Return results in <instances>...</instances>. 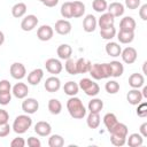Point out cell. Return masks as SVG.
Wrapping results in <instances>:
<instances>
[{"label": "cell", "mask_w": 147, "mask_h": 147, "mask_svg": "<svg viewBox=\"0 0 147 147\" xmlns=\"http://www.w3.org/2000/svg\"><path fill=\"white\" fill-rule=\"evenodd\" d=\"M67 109L70 116L75 119H82L86 115V108L84 107L82 100L76 95L70 96V99L67 101Z\"/></svg>", "instance_id": "cell-1"}, {"label": "cell", "mask_w": 147, "mask_h": 147, "mask_svg": "<svg viewBox=\"0 0 147 147\" xmlns=\"http://www.w3.org/2000/svg\"><path fill=\"white\" fill-rule=\"evenodd\" d=\"M90 75L92 76L93 79L100 80V79H106L111 76V70L109 63H94L91 64V68L88 70Z\"/></svg>", "instance_id": "cell-2"}, {"label": "cell", "mask_w": 147, "mask_h": 147, "mask_svg": "<svg viewBox=\"0 0 147 147\" xmlns=\"http://www.w3.org/2000/svg\"><path fill=\"white\" fill-rule=\"evenodd\" d=\"M32 125V118L29 116V114H23V115H18L14 122H13V131L17 134H23L25 133Z\"/></svg>", "instance_id": "cell-3"}, {"label": "cell", "mask_w": 147, "mask_h": 147, "mask_svg": "<svg viewBox=\"0 0 147 147\" xmlns=\"http://www.w3.org/2000/svg\"><path fill=\"white\" fill-rule=\"evenodd\" d=\"M79 88L83 90V92H85L86 95L88 96H95L99 94L100 92V87L98 85V83L93 82L92 79L90 78H82L79 80V84H78Z\"/></svg>", "instance_id": "cell-4"}, {"label": "cell", "mask_w": 147, "mask_h": 147, "mask_svg": "<svg viewBox=\"0 0 147 147\" xmlns=\"http://www.w3.org/2000/svg\"><path fill=\"white\" fill-rule=\"evenodd\" d=\"M9 72H10V76L17 80H21L26 76V69L24 64L20 62H14L9 68Z\"/></svg>", "instance_id": "cell-5"}, {"label": "cell", "mask_w": 147, "mask_h": 147, "mask_svg": "<svg viewBox=\"0 0 147 147\" xmlns=\"http://www.w3.org/2000/svg\"><path fill=\"white\" fill-rule=\"evenodd\" d=\"M45 67H46V70H47L49 74L55 75V76L59 75V74L62 71V69H63V65H62L61 61L57 60V59H53V57L46 60Z\"/></svg>", "instance_id": "cell-6"}, {"label": "cell", "mask_w": 147, "mask_h": 147, "mask_svg": "<svg viewBox=\"0 0 147 147\" xmlns=\"http://www.w3.org/2000/svg\"><path fill=\"white\" fill-rule=\"evenodd\" d=\"M53 34H54V29L51 25H47V24H44V25L39 26L38 30H37V37L41 41L51 40L53 38Z\"/></svg>", "instance_id": "cell-7"}, {"label": "cell", "mask_w": 147, "mask_h": 147, "mask_svg": "<svg viewBox=\"0 0 147 147\" xmlns=\"http://www.w3.org/2000/svg\"><path fill=\"white\" fill-rule=\"evenodd\" d=\"M38 17L36 16V15H33V14H30V15H26L23 20H22V22H21V29L23 30V31H32L36 26H37V24H38Z\"/></svg>", "instance_id": "cell-8"}, {"label": "cell", "mask_w": 147, "mask_h": 147, "mask_svg": "<svg viewBox=\"0 0 147 147\" xmlns=\"http://www.w3.org/2000/svg\"><path fill=\"white\" fill-rule=\"evenodd\" d=\"M39 109V102L34 98H26L22 102V110L25 114H34Z\"/></svg>", "instance_id": "cell-9"}, {"label": "cell", "mask_w": 147, "mask_h": 147, "mask_svg": "<svg viewBox=\"0 0 147 147\" xmlns=\"http://www.w3.org/2000/svg\"><path fill=\"white\" fill-rule=\"evenodd\" d=\"M121 56H122L123 62H125L126 64H132V63L136 62L137 56H138V54H137V49L133 48V47H130V46H129V47L124 48V49L121 52Z\"/></svg>", "instance_id": "cell-10"}, {"label": "cell", "mask_w": 147, "mask_h": 147, "mask_svg": "<svg viewBox=\"0 0 147 147\" xmlns=\"http://www.w3.org/2000/svg\"><path fill=\"white\" fill-rule=\"evenodd\" d=\"M55 32L61 34V36H65L69 34L71 32V23L68 20H57L55 22Z\"/></svg>", "instance_id": "cell-11"}, {"label": "cell", "mask_w": 147, "mask_h": 147, "mask_svg": "<svg viewBox=\"0 0 147 147\" xmlns=\"http://www.w3.org/2000/svg\"><path fill=\"white\" fill-rule=\"evenodd\" d=\"M44 87L47 92L49 93H54V92H57L61 87V80L56 77V76H52V77H48L46 80H45V84H44Z\"/></svg>", "instance_id": "cell-12"}, {"label": "cell", "mask_w": 147, "mask_h": 147, "mask_svg": "<svg viewBox=\"0 0 147 147\" xmlns=\"http://www.w3.org/2000/svg\"><path fill=\"white\" fill-rule=\"evenodd\" d=\"M34 132L40 137H47L52 132V126H51V124L48 122L39 121L34 125Z\"/></svg>", "instance_id": "cell-13"}, {"label": "cell", "mask_w": 147, "mask_h": 147, "mask_svg": "<svg viewBox=\"0 0 147 147\" xmlns=\"http://www.w3.org/2000/svg\"><path fill=\"white\" fill-rule=\"evenodd\" d=\"M11 92H13L15 98H17V99H25L28 96V93H29V87L24 83H16L13 86Z\"/></svg>", "instance_id": "cell-14"}, {"label": "cell", "mask_w": 147, "mask_h": 147, "mask_svg": "<svg viewBox=\"0 0 147 147\" xmlns=\"http://www.w3.org/2000/svg\"><path fill=\"white\" fill-rule=\"evenodd\" d=\"M96 25H98V20L92 14L86 15L85 18L83 20V29H84L85 32H88V33L90 32H93L95 30Z\"/></svg>", "instance_id": "cell-15"}, {"label": "cell", "mask_w": 147, "mask_h": 147, "mask_svg": "<svg viewBox=\"0 0 147 147\" xmlns=\"http://www.w3.org/2000/svg\"><path fill=\"white\" fill-rule=\"evenodd\" d=\"M142 99H144V96H142L141 92L139 91V88H132V90H130V91L127 92V94H126V100H127L129 103L132 105V106L139 105V103L142 101Z\"/></svg>", "instance_id": "cell-16"}, {"label": "cell", "mask_w": 147, "mask_h": 147, "mask_svg": "<svg viewBox=\"0 0 147 147\" xmlns=\"http://www.w3.org/2000/svg\"><path fill=\"white\" fill-rule=\"evenodd\" d=\"M42 77H44V70H42V69H40V68L33 69V70L28 75V83H29L30 85L36 86V85H38V84L41 82Z\"/></svg>", "instance_id": "cell-17"}, {"label": "cell", "mask_w": 147, "mask_h": 147, "mask_svg": "<svg viewBox=\"0 0 147 147\" xmlns=\"http://www.w3.org/2000/svg\"><path fill=\"white\" fill-rule=\"evenodd\" d=\"M136 26H137V23H136L134 18L131 16H125L119 22V30H123V31H133L134 32Z\"/></svg>", "instance_id": "cell-18"}, {"label": "cell", "mask_w": 147, "mask_h": 147, "mask_svg": "<svg viewBox=\"0 0 147 147\" xmlns=\"http://www.w3.org/2000/svg\"><path fill=\"white\" fill-rule=\"evenodd\" d=\"M115 23V17L109 14L108 11L107 13H103L99 20H98V24L100 26V29H105V28H108V26H113Z\"/></svg>", "instance_id": "cell-19"}, {"label": "cell", "mask_w": 147, "mask_h": 147, "mask_svg": "<svg viewBox=\"0 0 147 147\" xmlns=\"http://www.w3.org/2000/svg\"><path fill=\"white\" fill-rule=\"evenodd\" d=\"M107 10H108V13L111 14L114 17H119V16H122V15L124 14V10H125V9H124V5H123V3L115 1V2H111V3L107 7Z\"/></svg>", "instance_id": "cell-20"}, {"label": "cell", "mask_w": 147, "mask_h": 147, "mask_svg": "<svg viewBox=\"0 0 147 147\" xmlns=\"http://www.w3.org/2000/svg\"><path fill=\"white\" fill-rule=\"evenodd\" d=\"M56 54H57L59 59H61V60H68L72 55V48L68 44H62V45H60L57 47Z\"/></svg>", "instance_id": "cell-21"}, {"label": "cell", "mask_w": 147, "mask_h": 147, "mask_svg": "<svg viewBox=\"0 0 147 147\" xmlns=\"http://www.w3.org/2000/svg\"><path fill=\"white\" fill-rule=\"evenodd\" d=\"M144 84H145V78L141 74L134 72L129 77V85L132 88H140L144 86Z\"/></svg>", "instance_id": "cell-22"}, {"label": "cell", "mask_w": 147, "mask_h": 147, "mask_svg": "<svg viewBox=\"0 0 147 147\" xmlns=\"http://www.w3.org/2000/svg\"><path fill=\"white\" fill-rule=\"evenodd\" d=\"M108 132H109L110 134H114V136H118V137L126 138V137H127L129 129H127V126H126L124 123H119V122H117L116 125H115L114 127H111Z\"/></svg>", "instance_id": "cell-23"}, {"label": "cell", "mask_w": 147, "mask_h": 147, "mask_svg": "<svg viewBox=\"0 0 147 147\" xmlns=\"http://www.w3.org/2000/svg\"><path fill=\"white\" fill-rule=\"evenodd\" d=\"M121 52H122V48H121V46L117 42H115V41L107 42V45H106V53L109 56L117 57V56L121 55Z\"/></svg>", "instance_id": "cell-24"}, {"label": "cell", "mask_w": 147, "mask_h": 147, "mask_svg": "<svg viewBox=\"0 0 147 147\" xmlns=\"http://www.w3.org/2000/svg\"><path fill=\"white\" fill-rule=\"evenodd\" d=\"M91 62L87 59L84 57H79L76 61V68H77V74H86L88 72L90 68H91Z\"/></svg>", "instance_id": "cell-25"}, {"label": "cell", "mask_w": 147, "mask_h": 147, "mask_svg": "<svg viewBox=\"0 0 147 147\" xmlns=\"http://www.w3.org/2000/svg\"><path fill=\"white\" fill-rule=\"evenodd\" d=\"M26 9L28 8H26V5L24 2H17L11 7V15L16 18L23 17L26 13Z\"/></svg>", "instance_id": "cell-26"}, {"label": "cell", "mask_w": 147, "mask_h": 147, "mask_svg": "<svg viewBox=\"0 0 147 147\" xmlns=\"http://www.w3.org/2000/svg\"><path fill=\"white\" fill-rule=\"evenodd\" d=\"M117 39L121 44H130L134 39V32L133 31H123L119 30L117 33Z\"/></svg>", "instance_id": "cell-27"}, {"label": "cell", "mask_w": 147, "mask_h": 147, "mask_svg": "<svg viewBox=\"0 0 147 147\" xmlns=\"http://www.w3.org/2000/svg\"><path fill=\"white\" fill-rule=\"evenodd\" d=\"M126 144L130 147H140L144 144V137L140 133H132V134L129 136V138L126 140Z\"/></svg>", "instance_id": "cell-28"}, {"label": "cell", "mask_w": 147, "mask_h": 147, "mask_svg": "<svg viewBox=\"0 0 147 147\" xmlns=\"http://www.w3.org/2000/svg\"><path fill=\"white\" fill-rule=\"evenodd\" d=\"M109 65H110V70H111V77L117 78V77H121L123 75L124 67H123V64L119 61H116V60L115 61H111L109 63Z\"/></svg>", "instance_id": "cell-29"}, {"label": "cell", "mask_w": 147, "mask_h": 147, "mask_svg": "<svg viewBox=\"0 0 147 147\" xmlns=\"http://www.w3.org/2000/svg\"><path fill=\"white\" fill-rule=\"evenodd\" d=\"M63 91H64V93H65L67 95H69V96H75V95L78 93V91H79V86H78L77 83H75V82H72V80H69V82H67V83L64 84Z\"/></svg>", "instance_id": "cell-30"}, {"label": "cell", "mask_w": 147, "mask_h": 147, "mask_svg": "<svg viewBox=\"0 0 147 147\" xmlns=\"http://www.w3.org/2000/svg\"><path fill=\"white\" fill-rule=\"evenodd\" d=\"M72 3V17H82L85 13V5L82 1H71Z\"/></svg>", "instance_id": "cell-31"}, {"label": "cell", "mask_w": 147, "mask_h": 147, "mask_svg": "<svg viewBox=\"0 0 147 147\" xmlns=\"http://www.w3.org/2000/svg\"><path fill=\"white\" fill-rule=\"evenodd\" d=\"M87 126L90 129H96L100 125V115L99 113H90L86 118Z\"/></svg>", "instance_id": "cell-32"}, {"label": "cell", "mask_w": 147, "mask_h": 147, "mask_svg": "<svg viewBox=\"0 0 147 147\" xmlns=\"http://www.w3.org/2000/svg\"><path fill=\"white\" fill-rule=\"evenodd\" d=\"M48 110L52 115H59L62 111V103L57 99H51L48 101Z\"/></svg>", "instance_id": "cell-33"}, {"label": "cell", "mask_w": 147, "mask_h": 147, "mask_svg": "<svg viewBox=\"0 0 147 147\" xmlns=\"http://www.w3.org/2000/svg\"><path fill=\"white\" fill-rule=\"evenodd\" d=\"M87 108H88L90 113H100L102 110V108H103V101L101 99L94 98L88 102Z\"/></svg>", "instance_id": "cell-34"}, {"label": "cell", "mask_w": 147, "mask_h": 147, "mask_svg": "<svg viewBox=\"0 0 147 147\" xmlns=\"http://www.w3.org/2000/svg\"><path fill=\"white\" fill-rule=\"evenodd\" d=\"M117 122H118V121H117V117H116V115L113 114V113H107V114L103 116V124H105V126L107 127L108 131H109L111 127H114Z\"/></svg>", "instance_id": "cell-35"}, {"label": "cell", "mask_w": 147, "mask_h": 147, "mask_svg": "<svg viewBox=\"0 0 147 147\" xmlns=\"http://www.w3.org/2000/svg\"><path fill=\"white\" fill-rule=\"evenodd\" d=\"M100 36L102 39H106V40H110L113 39L115 36H116V29L115 26H108V28H105V29H100Z\"/></svg>", "instance_id": "cell-36"}, {"label": "cell", "mask_w": 147, "mask_h": 147, "mask_svg": "<svg viewBox=\"0 0 147 147\" xmlns=\"http://www.w3.org/2000/svg\"><path fill=\"white\" fill-rule=\"evenodd\" d=\"M60 13L64 18H72V3L71 1H67L61 6Z\"/></svg>", "instance_id": "cell-37"}, {"label": "cell", "mask_w": 147, "mask_h": 147, "mask_svg": "<svg viewBox=\"0 0 147 147\" xmlns=\"http://www.w3.org/2000/svg\"><path fill=\"white\" fill-rule=\"evenodd\" d=\"M64 145V139L60 134H52L48 139L49 147H62Z\"/></svg>", "instance_id": "cell-38"}, {"label": "cell", "mask_w": 147, "mask_h": 147, "mask_svg": "<svg viewBox=\"0 0 147 147\" xmlns=\"http://www.w3.org/2000/svg\"><path fill=\"white\" fill-rule=\"evenodd\" d=\"M92 7L96 13H105L107 10L108 3L106 0H93Z\"/></svg>", "instance_id": "cell-39"}, {"label": "cell", "mask_w": 147, "mask_h": 147, "mask_svg": "<svg viewBox=\"0 0 147 147\" xmlns=\"http://www.w3.org/2000/svg\"><path fill=\"white\" fill-rule=\"evenodd\" d=\"M105 88H106L107 93H109V94H116L119 91V84L116 80H109V82L106 83Z\"/></svg>", "instance_id": "cell-40"}, {"label": "cell", "mask_w": 147, "mask_h": 147, "mask_svg": "<svg viewBox=\"0 0 147 147\" xmlns=\"http://www.w3.org/2000/svg\"><path fill=\"white\" fill-rule=\"evenodd\" d=\"M64 69L68 74L70 75H77V68H76V61L74 59H68L65 60V64H64Z\"/></svg>", "instance_id": "cell-41"}, {"label": "cell", "mask_w": 147, "mask_h": 147, "mask_svg": "<svg viewBox=\"0 0 147 147\" xmlns=\"http://www.w3.org/2000/svg\"><path fill=\"white\" fill-rule=\"evenodd\" d=\"M110 141L114 146H123L126 144V138H123V137H118V136H114V134H110Z\"/></svg>", "instance_id": "cell-42"}, {"label": "cell", "mask_w": 147, "mask_h": 147, "mask_svg": "<svg viewBox=\"0 0 147 147\" xmlns=\"http://www.w3.org/2000/svg\"><path fill=\"white\" fill-rule=\"evenodd\" d=\"M137 115L141 118H145L147 116V103L146 102H140L139 105H137Z\"/></svg>", "instance_id": "cell-43"}, {"label": "cell", "mask_w": 147, "mask_h": 147, "mask_svg": "<svg viewBox=\"0 0 147 147\" xmlns=\"http://www.w3.org/2000/svg\"><path fill=\"white\" fill-rule=\"evenodd\" d=\"M11 100V92H0V105L7 106Z\"/></svg>", "instance_id": "cell-44"}, {"label": "cell", "mask_w": 147, "mask_h": 147, "mask_svg": "<svg viewBox=\"0 0 147 147\" xmlns=\"http://www.w3.org/2000/svg\"><path fill=\"white\" fill-rule=\"evenodd\" d=\"M10 125L8 123H2L0 124V138H3V137H7L9 133H10Z\"/></svg>", "instance_id": "cell-45"}, {"label": "cell", "mask_w": 147, "mask_h": 147, "mask_svg": "<svg viewBox=\"0 0 147 147\" xmlns=\"http://www.w3.org/2000/svg\"><path fill=\"white\" fill-rule=\"evenodd\" d=\"M26 144V141L21 138V137H17V138H14L11 141H10V146L11 147H24Z\"/></svg>", "instance_id": "cell-46"}, {"label": "cell", "mask_w": 147, "mask_h": 147, "mask_svg": "<svg viewBox=\"0 0 147 147\" xmlns=\"http://www.w3.org/2000/svg\"><path fill=\"white\" fill-rule=\"evenodd\" d=\"M0 92H11V85L9 80L7 79L0 80Z\"/></svg>", "instance_id": "cell-47"}, {"label": "cell", "mask_w": 147, "mask_h": 147, "mask_svg": "<svg viewBox=\"0 0 147 147\" xmlns=\"http://www.w3.org/2000/svg\"><path fill=\"white\" fill-rule=\"evenodd\" d=\"M26 144L29 147H40L41 146V141L36 137H29Z\"/></svg>", "instance_id": "cell-48"}, {"label": "cell", "mask_w": 147, "mask_h": 147, "mask_svg": "<svg viewBox=\"0 0 147 147\" xmlns=\"http://www.w3.org/2000/svg\"><path fill=\"white\" fill-rule=\"evenodd\" d=\"M141 0H125V6L129 9H137L140 6Z\"/></svg>", "instance_id": "cell-49"}, {"label": "cell", "mask_w": 147, "mask_h": 147, "mask_svg": "<svg viewBox=\"0 0 147 147\" xmlns=\"http://www.w3.org/2000/svg\"><path fill=\"white\" fill-rule=\"evenodd\" d=\"M139 16L142 21H147V3L142 5L139 9Z\"/></svg>", "instance_id": "cell-50"}, {"label": "cell", "mask_w": 147, "mask_h": 147, "mask_svg": "<svg viewBox=\"0 0 147 147\" xmlns=\"http://www.w3.org/2000/svg\"><path fill=\"white\" fill-rule=\"evenodd\" d=\"M9 119V114L5 109H0V124L2 123H8Z\"/></svg>", "instance_id": "cell-51"}, {"label": "cell", "mask_w": 147, "mask_h": 147, "mask_svg": "<svg viewBox=\"0 0 147 147\" xmlns=\"http://www.w3.org/2000/svg\"><path fill=\"white\" fill-rule=\"evenodd\" d=\"M42 3H44L46 7L52 8V7H55V6L59 3V0H44Z\"/></svg>", "instance_id": "cell-52"}, {"label": "cell", "mask_w": 147, "mask_h": 147, "mask_svg": "<svg viewBox=\"0 0 147 147\" xmlns=\"http://www.w3.org/2000/svg\"><path fill=\"white\" fill-rule=\"evenodd\" d=\"M139 131H140V134H141L144 138H146V137H147V123H146V122H145V123H142V124L140 125Z\"/></svg>", "instance_id": "cell-53"}, {"label": "cell", "mask_w": 147, "mask_h": 147, "mask_svg": "<svg viewBox=\"0 0 147 147\" xmlns=\"http://www.w3.org/2000/svg\"><path fill=\"white\" fill-rule=\"evenodd\" d=\"M3 42H5V34H3L2 31H0V46H1Z\"/></svg>", "instance_id": "cell-54"}, {"label": "cell", "mask_w": 147, "mask_h": 147, "mask_svg": "<svg viewBox=\"0 0 147 147\" xmlns=\"http://www.w3.org/2000/svg\"><path fill=\"white\" fill-rule=\"evenodd\" d=\"M141 94H142V96H144V98H147V86H144Z\"/></svg>", "instance_id": "cell-55"}, {"label": "cell", "mask_w": 147, "mask_h": 147, "mask_svg": "<svg viewBox=\"0 0 147 147\" xmlns=\"http://www.w3.org/2000/svg\"><path fill=\"white\" fill-rule=\"evenodd\" d=\"M39 1H40V2H42V1H44V0H39Z\"/></svg>", "instance_id": "cell-56"}]
</instances>
